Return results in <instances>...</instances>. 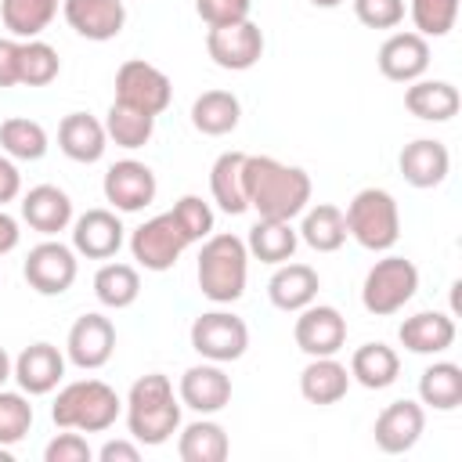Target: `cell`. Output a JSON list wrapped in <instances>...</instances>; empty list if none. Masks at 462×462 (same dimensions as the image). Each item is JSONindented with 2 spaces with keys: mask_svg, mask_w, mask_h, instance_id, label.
<instances>
[{
  "mask_svg": "<svg viewBox=\"0 0 462 462\" xmlns=\"http://www.w3.org/2000/svg\"><path fill=\"white\" fill-rule=\"evenodd\" d=\"M310 173L274 155H245V199L263 220H296L310 206Z\"/></svg>",
  "mask_w": 462,
  "mask_h": 462,
  "instance_id": "1",
  "label": "cell"
},
{
  "mask_svg": "<svg viewBox=\"0 0 462 462\" xmlns=\"http://www.w3.org/2000/svg\"><path fill=\"white\" fill-rule=\"evenodd\" d=\"M126 430L137 444L159 448L180 430V397H173V383L162 372L141 375L126 393Z\"/></svg>",
  "mask_w": 462,
  "mask_h": 462,
  "instance_id": "2",
  "label": "cell"
},
{
  "mask_svg": "<svg viewBox=\"0 0 462 462\" xmlns=\"http://www.w3.org/2000/svg\"><path fill=\"white\" fill-rule=\"evenodd\" d=\"M199 292L209 300V303H235L242 300L245 292V282H249V249H245V238L231 235V231H220V235H209L199 249Z\"/></svg>",
  "mask_w": 462,
  "mask_h": 462,
  "instance_id": "3",
  "label": "cell"
},
{
  "mask_svg": "<svg viewBox=\"0 0 462 462\" xmlns=\"http://www.w3.org/2000/svg\"><path fill=\"white\" fill-rule=\"evenodd\" d=\"M123 411L119 393L101 379H76L65 383L51 404V419L58 430H79V433H105Z\"/></svg>",
  "mask_w": 462,
  "mask_h": 462,
  "instance_id": "4",
  "label": "cell"
},
{
  "mask_svg": "<svg viewBox=\"0 0 462 462\" xmlns=\"http://www.w3.org/2000/svg\"><path fill=\"white\" fill-rule=\"evenodd\" d=\"M346 235L368 253H390L401 238V209L386 188H361L346 209Z\"/></svg>",
  "mask_w": 462,
  "mask_h": 462,
  "instance_id": "5",
  "label": "cell"
},
{
  "mask_svg": "<svg viewBox=\"0 0 462 462\" xmlns=\"http://www.w3.org/2000/svg\"><path fill=\"white\" fill-rule=\"evenodd\" d=\"M415 292H419V267L408 256L390 253L368 267L365 285H361V303L368 314L390 318V314L404 310V303H411Z\"/></svg>",
  "mask_w": 462,
  "mask_h": 462,
  "instance_id": "6",
  "label": "cell"
},
{
  "mask_svg": "<svg viewBox=\"0 0 462 462\" xmlns=\"http://www.w3.org/2000/svg\"><path fill=\"white\" fill-rule=\"evenodd\" d=\"M191 350L202 361L231 365L249 350V325L231 310H206L191 321Z\"/></svg>",
  "mask_w": 462,
  "mask_h": 462,
  "instance_id": "7",
  "label": "cell"
},
{
  "mask_svg": "<svg viewBox=\"0 0 462 462\" xmlns=\"http://www.w3.org/2000/svg\"><path fill=\"white\" fill-rule=\"evenodd\" d=\"M112 101H123L148 116H162L173 101V83L159 65H152L144 58H130L116 69V97Z\"/></svg>",
  "mask_w": 462,
  "mask_h": 462,
  "instance_id": "8",
  "label": "cell"
},
{
  "mask_svg": "<svg viewBox=\"0 0 462 462\" xmlns=\"http://www.w3.org/2000/svg\"><path fill=\"white\" fill-rule=\"evenodd\" d=\"M22 274H25V282H29L32 292H40V296H61V292L72 289V282L79 274L76 249L65 245V242L43 238L40 245L29 249V256L22 263Z\"/></svg>",
  "mask_w": 462,
  "mask_h": 462,
  "instance_id": "9",
  "label": "cell"
},
{
  "mask_svg": "<svg viewBox=\"0 0 462 462\" xmlns=\"http://www.w3.org/2000/svg\"><path fill=\"white\" fill-rule=\"evenodd\" d=\"M191 242L184 238V231L177 227L173 213H159L152 220H144L141 227L130 231V256L144 267V271H170L180 253L188 249Z\"/></svg>",
  "mask_w": 462,
  "mask_h": 462,
  "instance_id": "10",
  "label": "cell"
},
{
  "mask_svg": "<svg viewBox=\"0 0 462 462\" xmlns=\"http://www.w3.org/2000/svg\"><path fill=\"white\" fill-rule=\"evenodd\" d=\"M206 54L213 65L227 72H245L263 58V29L253 18L231 22V25H213L206 32Z\"/></svg>",
  "mask_w": 462,
  "mask_h": 462,
  "instance_id": "11",
  "label": "cell"
},
{
  "mask_svg": "<svg viewBox=\"0 0 462 462\" xmlns=\"http://www.w3.org/2000/svg\"><path fill=\"white\" fill-rule=\"evenodd\" d=\"M101 191H105V202H112L116 213H141L144 206L155 202L159 180H155V173H152L148 162H141V159H119V162H112L105 170Z\"/></svg>",
  "mask_w": 462,
  "mask_h": 462,
  "instance_id": "12",
  "label": "cell"
},
{
  "mask_svg": "<svg viewBox=\"0 0 462 462\" xmlns=\"http://www.w3.org/2000/svg\"><path fill=\"white\" fill-rule=\"evenodd\" d=\"M296 325H292V339L307 357H332L343 350L346 343V318L328 307V303H307L303 310H296Z\"/></svg>",
  "mask_w": 462,
  "mask_h": 462,
  "instance_id": "13",
  "label": "cell"
},
{
  "mask_svg": "<svg viewBox=\"0 0 462 462\" xmlns=\"http://www.w3.org/2000/svg\"><path fill=\"white\" fill-rule=\"evenodd\" d=\"M112 354H116V325L97 310L79 314L65 336V361H72L83 372H94L108 365Z\"/></svg>",
  "mask_w": 462,
  "mask_h": 462,
  "instance_id": "14",
  "label": "cell"
},
{
  "mask_svg": "<svg viewBox=\"0 0 462 462\" xmlns=\"http://www.w3.org/2000/svg\"><path fill=\"white\" fill-rule=\"evenodd\" d=\"M426 430V408L419 401H390L379 415H375V426H372V437H375V448L386 451V455H404L419 444Z\"/></svg>",
  "mask_w": 462,
  "mask_h": 462,
  "instance_id": "15",
  "label": "cell"
},
{
  "mask_svg": "<svg viewBox=\"0 0 462 462\" xmlns=\"http://www.w3.org/2000/svg\"><path fill=\"white\" fill-rule=\"evenodd\" d=\"M123 231L126 227L116 209H87L72 220V249L87 260H112L126 242Z\"/></svg>",
  "mask_w": 462,
  "mask_h": 462,
  "instance_id": "16",
  "label": "cell"
},
{
  "mask_svg": "<svg viewBox=\"0 0 462 462\" xmlns=\"http://www.w3.org/2000/svg\"><path fill=\"white\" fill-rule=\"evenodd\" d=\"M177 397H180L184 408H191V411H199V415H217L220 408L231 404V375H227L224 365H217V361L191 365V368L180 375Z\"/></svg>",
  "mask_w": 462,
  "mask_h": 462,
  "instance_id": "17",
  "label": "cell"
},
{
  "mask_svg": "<svg viewBox=\"0 0 462 462\" xmlns=\"http://www.w3.org/2000/svg\"><path fill=\"white\" fill-rule=\"evenodd\" d=\"M11 379L18 383L22 393L43 397V393L58 390V383L65 379V354H61L54 343H29V346L14 357Z\"/></svg>",
  "mask_w": 462,
  "mask_h": 462,
  "instance_id": "18",
  "label": "cell"
},
{
  "mask_svg": "<svg viewBox=\"0 0 462 462\" xmlns=\"http://www.w3.org/2000/svg\"><path fill=\"white\" fill-rule=\"evenodd\" d=\"M379 72L393 83H411V79H422L426 69H430V40L419 36L415 29L411 32H390L379 47V58H375Z\"/></svg>",
  "mask_w": 462,
  "mask_h": 462,
  "instance_id": "19",
  "label": "cell"
},
{
  "mask_svg": "<svg viewBox=\"0 0 462 462\" xmlns=\"http://www.w3.org/2000/svg\"><path fill=\"white\" fill-rule=\"evenodd\" d=\"M61 14L69 29H76L83 40H94V43L116 40L126 25L123 0H61Z\"/></svg>",
  "mask_w": 462,
  "mask_h": 462,
  "instance_id": "20",
  "label": "cell"
},
{
  "mask_svg": "<svg viewBox=\"0 0 462 462\" xmlns=\"http://www.w3.org/2000/svg\"><path fill=\"white\" fill-rule=\"evenodd\" d=\"M397 166H401V177H404L411 188H437V184L448 180L451 152H448V144L437 141V137H415L411 144L401 148Z\"/></svg>",
  "mask_w": 462,
  "mask_h": 462,
  "instance_id": "21",
  "label": "cell"
},
{
  "mask_svg": "<svg viewBox=\"0 0 462 462\" xmlns=\"http://www.w3.org/2000/svg\"><path fill=\"white\" fill-rule=\"evenodd\" d=\"M22 220L32 231L54 238L58 231H65L72 224V199L58 184H36L22 195Z\"/></svg>",
  "mask_w": 462,
  "mask_h": 462,
  "instance_id": "22",
  "label": "cell"
},
{
  "mask_svg": "<svg viewBox=\"0 0 462 462\" xmlns=\"http://www.w3.org/2000/svg\"><path fill=\"white\" fill-rule=\"evenodd\" d=\"M318 289H321V278H318V271H314L310 263H292V260H285V263H278V271H274L271 282H267V300H271L278 310L296 314V310H303L307 303L318 300Z\"/></svg>",
  "mask_w": 462,
  "mask_h": 462,
  "instance_id": "23",
  "label": "cell"
},
{
  "mask_svg": "<svg viewBox=\"0 0 462 462\" xmlns=\"http://www.w3.org/2000/svg\"><path fill=\"white\" fill-rule=\"evenodd\" d=\"M458 87L448 79H411L404 83V108L422 123H448L458 116Z\"/></svg>",
  "mask_w": 462,
  "mask_h": 462,
  "instance_id": "24",
  "label": "cell"
},
{
  "mask_svg": "<svg viewBox=\"0 0 462 462\" xmlns=\"http://www.w3.org/2000/svg\"><path fill=\"white\" fill-rule=\"evenodd\" d=\"M397 339L411 354H444L455 343V318L444 310H419L401 321Z\"/></svg>",
  "mask_w": 462,
  "mask_h": 462,
  "instance_id": "25",
  "label": "cell"
},
{
  "mask_svg": "<svg viewBox=\"0 0 462 462\" xmlns=\"http://www.w3.org/2000/svg\"><path fill=\"white\" fill-rule=\"evenodd\" d=\"M58 148L72 162H97L105 155V148H108L105 123L94 119L90 112H69L58 123Z\"/></svg>",
  "mask_w": 462,
  "mask_h": 462,
  "instance_id": "26",
  "label": "cell"
},
{
  "mask_svg": "<svg viewBox=\"0 0 462 462\" xmlns=\"http://www.w3.org/2000/svg\"><path fill=\"white\" fill-rule=\"evenodd\" d=\"M350 383H354L350 368L343 361H336V354L332 357H310V365L300 372V393L307 404H318V408L343 401Z\"/></svg>",
  "mask_w": 462,
  "mask_h": 462,
  "instance_id": "27",
  "label": "cell"
},
{
  "mask_svg": "<svg viewBox=\"0 0 462 462\" xmlns=\"http://www.w3.org/2000/svg\"><path fill=\"white\" fill-rule=\"evenodd\" d=\"M209 191H213V202L227 213V217H238L249 209V199H245V152H220L217 162L209 166Z\"/></svg>",
  "mask_w": 462,
  "mask_h": 462,
  "instance_id": "28",
  "label": "cell"
},
{
  "mask_svg": "<svg viewBox=\"0 0 462 462\" xmlns=\"http://www.w3.org/2000/svg\"><path fill=\"white\" fill-rule=\"evenodd\" d=\"M242 101L231 90H206L191 101V126L206 137H224L238 126Z\"/></svg>",
  "mask_w": 462,
  "mask_h": 462,
  "instance_id": "29",
  "label": "cell"
},
{
  "mask_svg": "<svg viewBox=\"0 0 462 462\" xmlns=\"http://www.w3.org/2000/svg\"><path fill=\"white\" fill-rule=\"evenodd\" d=\"M296 235H300V242H307L314 253H336V249L350 238V235H346V220H343V209L332 206V202L307 206Z\"/></svg>",
  "mask_w": 462,
  "mask_h": 462,
  "instance_id": "30",
  "label": "cell"
},
{
  "mask_svg": "<svg viewBox=\"0 0 462 462\" xmlns=\"http://www.w3.org/2000/svg\"><path fill=\"white\" fill-rule=\"evenodd\" d=\"M296 245H300V235H296L292 220H263L260 217L249 227V235H245L249 256H256L260 263H274V267L285 263V260H292Z\"/></svg>",
  "mask_w": 462,
  "mask_h": 462,
  "instance_id": "31",
  "label": "cell"
},
{
  "mask_svg": "<svg viewBox=\"0 0 462 462\" xmlns=\"http://www.w3.org/2000/svg\"><path fill=\"white\" fill-rule=\"evenodd\" d=\"M401 357L386 343H365L350 354V379L361 383L365 390H386L397 383Z\"/></svg>",
  "mask_w": 462,
  "mask_h": 462,
  "instance_id": "32",
  "label": "cell"
},
{
  "mask_svg": "<svg viewBox=\"0 0 462 462\" xmlns=\"http://www.w3.org/2000/svg\"><path fill=\"white\" fill-rule=\"evenodd\" d=\"M227 451H231L227 430H224L220 422L206 419V415L195 419V422H188V426L180 430V437H177V455H180V462H224Z\"/></svg>",
  "mask_w": 462,
  "mask_h": 462,
  "instance_id": "33",
  "label": "cell"
},
{
  "mask_svg": "<svg viewBox=\"0 0 462 462\" xmlns=\"http://www.w3.org/2000/svg\"><path fill=\"white\" fill-rule=\"evenodd\" d=\"M419 401L433 411H455L462 404V368L455 361H433L419 375Z\"/></svg>",
  "mask_w": 462,
  "mask_h": 462,
  "instance_id": "34",
  "label": "cell"
},
{
  "mask_svg": "<svg viewBox=\"0 0 462 462\" xmlns=\"http://www.w3.org/2000/svg\"><path fill=\"white\" fill-rule=\"evenodd\" d=\"M61 0H0V22L14 40H36L58 14Z\"/></svg>",
  "mask_w": 462,
  "mask_h": 462,
  "instance_id": "35",
  "label": "cell"
},
{
  "mask_svg": "<svg viewBox=\"0 0 462 462\" xmlns=\"http://www.w3.org/2000/svg\"><path fill=\"white\" fill-rule=\"evenodd\" d=\"M94 296L101 307H112V310H123L130 303H137L141 296V274L134 263H101L97 274H94Z\"/></svg>",
  "mask_w": 462,
  "mask_h": 462,
  "instance_id": "36",
  "label": "cell"
},
{
  "mask_svg": "<svg viewBox=\"0 0 462 462\" xmlns=\"http://www.w3.org/2000/svg\"><path fill=\"white\" fill-rule=\"evenodd\" d=\"M105 134H108V141H116L126 152L144 148L155 134V116H148L141 108H130L123 101H112L108 112H105Z\"/></svg>",
  "mask_w": 462,
  "mask_h": 462,
  "instance_id": "37",
  "label": "cell"
},
{
  "mask_svg": "<svg viewBox=\"0 0 462 462\" xmlns=\"http://www.w3.org/2000/svg\"><path fill=\"white\" fill-rule=\"evenodd\" d=\"M0 152L22 162H36L47 155V130L29 116H11L0 123Z\"/></svg>",
  "mask_w": 462,
  "mask_h": 462,
  "instance_id": "38",
  "label": "cell"
},
{
  "mask_svg": "<svg viewBox=\"0 0 462 462\" xmlns=\"http://www.w3.org/2000/svg\"><path fill=\"white\" fill-rule=\"evenodd\" d=\"M61 72V58L47 40H22L18 51V87H47Z\"/></svg>",
  "mask_w": 462,
  "mask_h": 462,
  "instance_id": "39",
  "label": "cell"
},
{
  "mask_svg": "<svg viewBox=\"0 0 462 462\" xmlns=\"http://www.w3.org/2000/svg\"><path fill=\"white\" fill-rule=\"evenodd\" d=\"M408 14H411L419 36L440 40L458 22V0H408Z\"/></svg>",
  "mask_w": 462,
  "mask_h": 462,
  "instance_id": "40",
  "label": "cell"
},
{
  "mask_svg": "<svg viewBox=\"0 0 462 462\" xmlns=\"http://www.w3.org/2000/svg\"><path fill=\"white\" fill-rule=\"evenodd\" d=\"M32 426V404L29 393L22 390H4L0 386V444H18Z\"/></svg>",
  "mask_w": 462,
  "mask_h": 462,
  "instance_id": "41",
  "label": "cell"
},
{
  "mask_svg": "<svg viewBox=\"0 0 462 462\" xmlns=\"http://www.w3.org/2000/svg\"><path fill=\"white\" fill-rule=\"evenodd\" d=\"M170 213H173L177 227L184 231V238H188L191 245H195V242H206V238L213 235V206L202 202L199 195H180Z\"/></svg>",
  "mask_w": 462,
  "mask_h": 462,
  "instance_id": "42",
  "label": "cell"
},
{
  "mask_svg": "<svg viewBox=\"0 0 462 462\" xmlns=\"http://www.w3.org/2000/svg\"><path fill=\"white\" fill-rule=\"evenodd\" d=\"M354 14L368 29H397L404 22V0H354Z\"/></svg>",
  "mask_w": 462,
  "mask_h": 462,
  "instance_id": "43",
  "label": "cell"
},
{
  "mask_svg": "<svg viewBox=\"0 0 462 462\" xmlns=\"http://www.w3.org/2000/svg\"><path fill=\"white\" fill-rule=\"evenodd\" d=\"M195 11L213 29V25H231V22L249 18L253 0H195Z\"/></svg>",
  "mask_w": 462,
  "mask_h": 462,
  "instance_id": "44",
  "label": "cell"
},
{
  "mask_svg": "<svg viewBox=\"0 0 462 462\" xmlns=\"http://www.w3.org/2000/svg\"><path fill=\"white\" fill-rule=\"evenodd\" d=\"M94 451L87 444V437L76 430V433H58L47 448H43V462H90Z\"/></svg>",
  "mask_w": 462,
  "mask_h": 462,
  "instance_id": "45",
  "label": "cell"
},
{
  "mask_svg": "<svg viewBox=\"0 0 462 462\" xmlns=\"http://www.w3.org/2000/svg\"><path fill=\"white\" fill-rule=\"evenodd\" d=\"M18 51L22 40L0 36V87H18Z\"/></svg>",
  "mask_w": 462,
  "mask_h": 462,
  "instance_id": "46",
  "label": "cell"
},
{
  "mask_svg": "<svg viewBox=\"0 0 462 462\" xmlns=\"http://www.w3.org/2000/svg\"><path fill=\"white\" fill-rule=\"evenodd\" d=\"M18 195H22V173H18L14 159L0 152V206L14 202Z\"/></svg>",
  "mask_w": 462,
  "mask_h": 462,
  "instance_id": "47",
  "label": "cell"
},
{
  "mask_svg": "<svg viewBox=\"0 0 462 462\" xmlns=\"http://www.w3.org/2000/svg\"><path fill=\"white\" fill-rule=\"evenodd\" d=\"M101 462H137L141 458V444L130 437V440H108L101 451H97Z\"/></svg>",
  "mask_w": 462,
  "mask_h": 462,
  "instance_id": "48",
  "label": "cell"
},
{
  "mask_svg": "<svg viewBox=\"0 0 462 462\" xmlns=\"http://www.w3.org/2000/svg\"><path fill=\"white\" fill-rule=\"evenodd\" d=\"M18 242H22V227H18V220L0 206V256H7L11 249H18Z\"/></svg>",
  "mask_w": 462,
  "mask_h": 462,
  "instance_id": "49",
  "label": "cell"
},
{
  "mask_svg": "<svg viewBox=\"0 0 462 462\" xmlns=\"http://www.w3.org/2000/svg\"><path fill=\"white\" fill-rule=\"evenodd\" d=\"M11 372H14V361H11V354L0 346V386L11 379Z\"/></svg>",
  "mask_w": 462,
  "mask_h": 462,
  "instance_id": "50",
  "label": "cell"
},
{
  "mask_svg": "<svg viewBox=\"0 0 462 462\" xmlns=\"http://www.w3.org/2000/svg\"><path fill=\"white\" fill-rule=\"evenodd\" d=\"M0 462H14V455H11V448H7V444H0Z\"/></svg>",
  "mask_w": 462,
  "mask_h": 462,
  "instance_id": "51",
  "label": "cell"
},
{
  "mask_svg": "<svg viewBox=\"0 0 462 462\" xmlns=\"http://www.w3.org/2000/svg\"><path fill=\"white\" fill-rule=\"evenodd\" d=\"M310 4H314V7H339L343 0H310Z\"/></svg>",
  "mask_w": 462,
  "mask_h": 462,
  "instance_id": "52",
  "label": "cell"
}]
</instances>
